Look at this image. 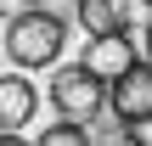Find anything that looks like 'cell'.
<instances>
[{
  "label": "cell",
  "mask_w": 152,
  "mask_h": 146,
  "mask_svg": "<svg viewBox=\"0 0 152 146\" xmlns=\"http://www.w3.org/2000/svg\"><path fill=\"white\" fill-rule=\"evenodd\" d=\"M39 141H45V146H85V141H90V124H73V118H56V124H51V129H45Z\"/></svg>",
  "instance_id": "obj_7"
},
{
  "label": "cell",
  "mask_w": 152,
  "mask_h": 146,
  "mask_svg": "<svg viewBox=\"0 0 152 146\" xmlns=\"http://www.w3.org/2000/svg\"><path fill=\"white\" fill-rule=\"evenodd\" d=\"M135 56H141V51L130 45V28H113V34H90L85 68H90V73H102V79L113 84V79H118V73H124V68H130Z\"/></svg>",
  "instance_id": "obj_4"
},
{
  "label": "cell",
  "mask_w": 152,
  "mask_h": 146,
  "mask_svg": "<svg viewBox=\"0 0 152 146\" xmlns=\"http://www.w3.org/2000/svg\"><path fill=\"white\" fill-rule=\"evenodd\" d=\"M79 23H85L90 34L130 28V0H79Z\"/></svg>",
  "instance_id": "obj_6"
},
{
  "label": "cell",
  "mask_w": 152,
  "mask_h": 146,
  "mask_svg": "<svg viewBox=\"0 0 152 146\" xmlns=\"http://www.w3.org/2000/svg\"><path fill=\"white\" fill-rule=\"evenodd\" d=\"M51 107H56V118H73V124H90V113L107 101V79L102 73H90L85 62H62L56 73H51Z\"/></svg>",
  "instance_id": "obj_2"
},
{
  "label": "cell",
  "mask_w": 152,
  "mask_h": 146,
  "mask_svg": "<svg viewBox=\"0 0 152 146\" xmlns=\"http://www.w3.org/2000/svg\"><path fill=\"white\" fill-rule=\"evenodd\" d=\"M39 107V90L23 73H0V135H17Z\"/></svg>",
  "instance_id": "obj_5"
},
{
  "label": "cell",
  "mask_w": 152,
  "mask_h": 146,
  "mask_svg": "<svg viewBox=\"0 0 152 146\" xmlns=\"http://www.w3.org/2000/svg\"><path fill=\"white\" fill-rule=\"evenodd\" d=\"M147 6H152V0H147Z\"/></svg>",
  "instance_id": "obj_10"
},
{
  "label": "cell",
  "mask_w": 152,
  "mask_h": 146,
  "mask_svg": "<svg viewBox=\"0 0 152 146\" xmlns=\"http://www.w3.org/2000/svg\"><path fill=\"white\" fill-rule=\"evenodd\" d=\"M23 6H34V0H0V17H17Z\"/></svg>",
  "instance_id": "obj_8"
},
{
  "label": "cell",
  "mask_w": 152,
  "mask_h": 146,
  "mask_svg": "<svg viewBox=\"0 0 152 146\" xmlns=\"http://www.w3.org/2000/svg\"><path fill=\"white\" fill-rule=\"evenodd\" d=\"M141 56H147V62H152V23H147V51H141Z\"/></svg>",
  "instance_id": "obj_9"
},
{
  "label": "cell",
  "mask_w": 152,
  "mask_h": 146,
  "mask_svg": "<svg viewBox=\"0 0 152 146\" xmlns=\"http://www.w3.org/2000/svg\"><path fill=\"white\" fill-rule=\"evenodd\" d=\"M107 107H113L130 129L152 124V62H147V56H135V62L107 84Z\"/></svg>",
  "instance_id": "obj_3"
},
{
  "label": "cell",
  "mask_w": 152,
  "mask_h": 146,
  "mask_svg": "<svg viewBox=\"0 0 152 146\" xmlns=\"http://www.w3.org/2000/svg\"><path fill=\"white\" fill-rule=\"evenodd\" d=\"M68 45V23L45 6H23L17 17H6V56L17 68H51Z\"/></svg>",
  "instance_id": "obj_1"
}]
</instances>
